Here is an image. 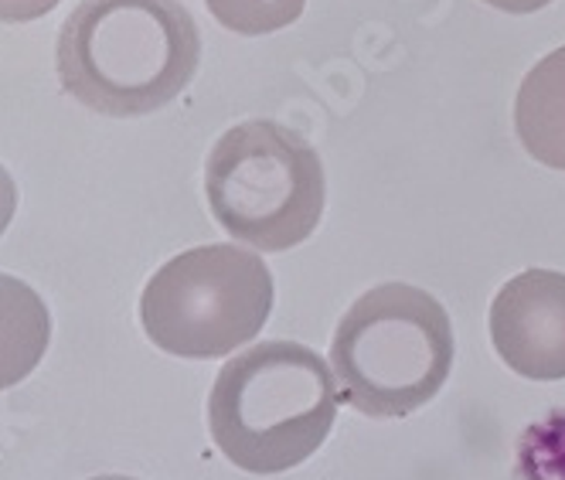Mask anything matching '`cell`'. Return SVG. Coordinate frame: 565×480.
Returning a JSON list of instances; mask_svg holds the SVG:
<instances>
[{"instance_id": "1", "label": "cell", "mask_w": 565, "mask_h": 480, "mask_svg": "<svg viewBox=\"0 0 565 480\" xmlns=\"http://www.w3.org/2000/svg\"><path fill=\"white\" fill-rule=\"evenodd\" d=\"M201 34L178 0H83L58 31L62 89L103 116H147L198 72Z\"/></svg>"}, {"instance_id": "2", "label": "cell", "mask_w": 565, "mask_h": 480, "mask_svg": "<svg viewBox=\"0 0 565 480\" xmlns=\"http://www.w3.org/2000/svg\"><path fill=\"white\" fill-rule=\"evenodd\" d=\"M334 369L297 341H263L235 354L209 395L215 447L246 473H287L310 460L338 419Z\"/></svg>"}, {"instance_id": "3", "label": "cell", "mask_w": 565, "mask_h": 480, "mask_svg": "<svg viewBox=\"0 0 565 480\" xmlns=\"http://www.w3.org/2000/svg\"><path fill=\"white\" fill-rule=\"evenodd\" d=\"M344 403L372 419H402L439 395L454 369V324L436 297L382 284L358 297L331 341Z\"/></svg>"}, {"instance_id": "4", "label": "cell", "mask_w": 565, "mask_h": 480, "mask_svg": "<svg viewBox=\"0 0 565 480\" xmlns=\"http://www.w3.org/2000/svg\"><path fill=\"white\" fill-rule=\"evenodd\" d=\"M205 194L215 222L238 243L287 253L324 218L328 181L307 137L273 119H246L212 147Z\"/></svg>"}, {"instance_id": "5", "label": "cell", "mask_w": 565, "mask_h": 480, "mask_svg": "<svg viewBox=\"0 0 565 480\" xmlns=\"http://www.w3.org/2000/svg\"><path fill=\"white\" fill-rule=\"evenodd\" d=\"M263 256L228 243L198 246L160 266L143 287V334L178 358H225L259 338L273 313Z\"/></svg>"}, {"instance_id": "6", "label": "cell", "mask_w": 565, "mask_h": 480, "mask_svg": "<svg viewBox=\"0 0 565 480\" xmlns=\"http://www.w3.org/2000/svg\"><path fill=\"white\" fill-rule=\"evenodd\" d=\"M491 341L514 375L565 378V273L524 269L508 279L491 303Z\"/></svg>"}, {"instance_id": "7", "label": "cell", "mask_w": 565, "mask_h": 480, "mask_svg": "<svg viewBox=\"0 0 565 480\" xmlns=\"http://www.w3.org/2000/svg\"><path fill=\"white\" fill-rule=\"evenodd\" d=\"M514 130L539 164L565 171V45L524 75L514 99Z\"/></svg>"}, {"instance_id": "8", "label": "cell", "mask_w": 565, "mask_h": 480, "mask_svg": "<svg viewBox=\"0 0 565 480\" xmlns=\"http://www.w3.org/2000/svg\"><path fill=\"white\" fill-rule=\"evenodd\" d=\"M52 317L24 279L0 273V392L24 382L45 358Z\"/></svg>"}, {"instance_id": "9", "label": "cell", "mask_w": 565, "mask_h": 480, "mask_svg": "<svg viewBox=\"0 0 565 480\" xmlns=\"http://www.w3.org/2000/svg\"><path fill=\"white\" fill-rule=\"evenodd\" d=\"M205 4L222 28L259 38L297 24L307 0H205Z\"/></svg>"}, {"instance_id": "10", "label": "cell", "mask_w": 565, "mask_h": 480, "mask_svg": "<svg viewBox=\"0 0 565 480\" xmlns=\"http://www.w3.org/2000/svg\"><path fill=\"white\" fill-rule=\"evenodd\" d=\"M518 470L529 480H565V413L524 433L518 447Z\"/></svg>"}, {"instance_id": "11", "label": "cell", "mask_w": 565, "mask_h": 480, "mask_svg": "<svg viewBox=\"0 0 565 480\" xmlns=\"http://www.w3.org/2000/svg\"><path fill=\"white\" fill-rule=\"evenodd\" d=\"M58 0H0V24H28L55 11Z\"/></svg>"}, {"instance_id": "12", "label": "cell", "mask_w": 565, "mask_h": 480, "mask_svg": "<svg viewBox=\"0 0 565 480\" xmlns=\"http://www.w3.org/2000/svg\"><path fill=\"white\" fill-rule=\"evenodd\" d=\"M14 209H18V188H14V181H11L8 168L0 164V235H4V228L11 225Z\"/></svg>"}, {"instance_id": "13", "label": "cell", "mask_w": 565, "mask_h": 480, "mask_svg": "<svg viewBox=\"0 0 565 480\" xmlns=\"http://www.w3.org/2000/svg\"><path fill=\"white\" fill-rule=\"evenodd\" d=\"M483 4H491L504 14H535V11L548 8L552 0H483Z\"/></svg>"}, {"instance_id": "14", "label": "cell", "mask_w": 565, "mask_h": 480, "mask_svg": "<svg viewBox=\"0 0 565 480\" xmlns=\"http://www.w3.org/2000/svg\"><path fill=\"white\" fill-rule=\"evenodd\" d=\"M93 480H134V477H119V473H109V477H93Z\"/></svg>"}]
</instances>
